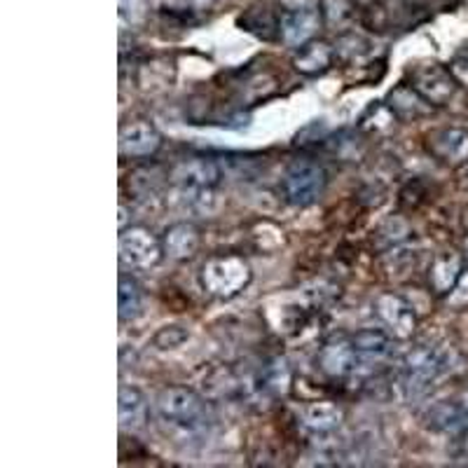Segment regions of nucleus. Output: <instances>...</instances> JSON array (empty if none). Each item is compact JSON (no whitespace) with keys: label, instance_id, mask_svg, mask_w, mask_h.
<instances>
[{"label":"nucleus","instance_id":"obj_10","mask_svg":"<svg viewBox=\"0 0 468 468\" xmlns=\"http://www.w3.org/2000/svg\"><path fill=\"white\" fill-rule=\"evenodd\" d=\"M321 28V15L319 10H286L282 16V27H279V36L283 37V43L288 48L298 49L307 45L309 40H314L316 33Z\"/></svg>","mask_w":468,"mask_h":468},{"label":"nucleus","instance_id":"obj_24","mask_svg":"<svg viewBox=\"0 0 468 468\" xmlns=\"http://www.w3.org/2000/svg\"><path fill=\"white\" fill-rule=\"evenodd\" d=\"M148 16V0H120V19L127 27H141Z\"/></svg>","mask_w":468,"mask_h":468},{"label":"nucleus","instance_id":"obj_9","mask_svg":"<svg viewBox=\"0 0 468 468\" xmlns=\"http://www.w3.org/2000/svg\"><path fill=\"white\" fill-rule=\"evenodd\" d=\"M160 133L148 120H133L120 129V153L124 157H150L160 148Z\"/></svg>","mask_w":468,"mask_h":468},{"label":"nucleus","instance_id":"obj_27","mask_svg":"<svg viewBox=\"0 0 468 468\" xmlns=\"http://www.w3.org/2000/svg\"><path fill=\"white\" fill-rule=\"evenodd\" d=\"M187 342V330L178 328V325H169V328L157 330V335H154V345L160 346V349H176V346H181Z\"/></svg>","mask_w":468,"mask_h":468},{"label":"nucleus","instance_id":"obj_33","mask_svg":"<svg viewBox=\"0 0 468 468\" xmlns=\"http://www.w3.org/2000/svg\"><path fill=\"white\" fill-rule=\"evenodd\" d=\"M354 3H358V5H375L379 0H354Z\"/></svg>","mask_w":468,"mask_h":468},{"label":"nucleus","instance_id":"obj_4","mask_svg":"<svg viewBox=\"0 0 468 468\" xmlns=\"http://www.w3.org/2000/svg\"><path fill=\"white\" fill-rule=\"evenodd\" d=\"M375 312L378 319L382 321L384 328L388 330V335L399 337V340H408L415 335L417 328V316L408 300L396 295V292H384L375 303Z\"/></svg>","mask_w":468,"mask_h":468},{"label":"nucleus","instance_id":"obj_26","mask_svg":"<svg viewBox=\"0 0 468 468\" xmlns=\"http://www.w3.org/2000/svg\"><path fill=\"white\" fill-rule=\"evenodd\" d=\"M265 379H267V387H270L274 394L277 396L286 394L288 387H291V373H288L286 363L283 361L271 363L270 370H267V375H265Z\"/></svg>","mask_w":468,"mask_h":468},{"label":"nucleus","instance_id":"obj_12","mask_svg":"<svg viewBox=\"0 0 468 468\" xmlns=\"http://www.w3.org/2000/svg\"><path fill=\"white\" fill-rule=\"evenodd\" d=\"M117 421L124 431H139L148 421V400L139 387L124 384L117 394Z\"/></svg>","mask_w":468,"mask_h":468},{"label":"nucleus","instance_id":"obj_5","mask_svg":"<svg viewBox=\"0 0 468 468\" xmlns=\"http://www.w3.org/2000/svg\"><path fill=\"white\" fill-rule=\"evenodd\" d=\"M169 207L190 218H207L220 208V195L213 187H181L169 190Z\"/></svg>","mask_w":468,"mask_h":468},{"label":"nucleus","instance_id":"obj_29","mask_svg":"<svg viewBox=\"0 0 468 468\" xmlns=\"http://www.w3.org/2000/svg\"><path fill=\"white\" fill-rule=\"evenodd\" d=\"M286 10H316L319 0H279Z\"/></svg>","mask_w":468,"mask_h":468},{"label":"nucleus","instance_id":"obj_13","mask_svg":"<svg viewBox=\"0 0 468 468\" xmlns=\"http://www.w3.org/2000/svg\"><path fill=\"white\" fill-rule=\"evenodd\" d=\"M199 244H202V234H199L197 225L192 223H176L166 228L162 234V250L171 261H186L197 253Z\"/></svg>","mask_w":468,"mask_h":468},{"label":"nucleus","instance_id":"obj_30","mask_svg":"<svg viewBox=\"0 0 468 468\" xmlns=\"http://www.w3.org/2000/svg\"><path fill=\"white\" fill-rule=\"evenodd\" d=\"M454 438H457L459 450H462V452H468V426H466V429H463L462 433H459V436H454Z\"/></svg>","mask_w":468,"mask_h":468},{"label":"nucleus","instance_id":"obj_7","mask_svg":"<svg viewBox=\"0 0 468 468\" xmlns=\"http://www.w3.org/2000/svg\"><path fill=\"white\" fill-rule=\"evenodd\" d=\"M160 412L174 424H192L202 417V400L187 387H166L160 394Z\"/></svg>","mask_w":468,"mask_h":468},{"label":"nucleus","instance_id":"obj_17","mask_svg":"<svg viewBox=\"0 0 468 468\" xmlns=\"http://www.w3.org/2000/svg\"><path fill=\"white\" fill-rule=\"evenodd\" d=\"M433 150L447 165L459 166L468 160V132L462 127L442 129L433 139Z\"/></svg>","mask_w":468,"mask_h":468},{"label":"nucleus","instance_id":"obj_23","mask_svg":"<svg viewBox=\"0 0 468 468\" xmlns=\"http://www.w3.org/2000/svg\"><path fill=\"white\" fill-rule=\"evenodd\" d=\"M351 3L354 0H321L324 19L330 28H342L351 16Z\"/></svg>","mask_w":468,"mask_h":468},{"label":"nucleus","instance_id":"obj_34","mask_svg":"<svg viewBox=\"0 0 468 468\" xmlns=\"http://www.w3.org/2000/svg\"><path fill=\"white\" fill-rule=\"evenodd\" d=\"M463 256H466L468 261V234H466V239H463Z\"/></svg>","mask_w":468,"mask_h":468},{"label":"nucleus","instance_id":"obj_32","mask_svg":"<svg viewBox=\"0 0 468 468\" xmlns=\"http://www.w3.org/2000/svg\"><path fill=\"white\" fill-rule=\"evenodd\" d=\"M459 403H462V408L466 410V415H468V388L463 391V396H462V400H459Z\"/></svg>","mask_w":468,"mask_h":468},{"label":"nucleus","instance_id":"obj_1","mask_svg":"<svg viewBox=\"0 0 468 468\" xmlns=\"http://www.w3.org/2000/svg\"><path fill=\"white\" fill-rule=\"evenodd\" d=\"M117 256L124 270L150 271L157 267L165 250H162V239H157L150 229L133 225V228L120 229Z\"/></svg>","mask_w":468,"mask_h":468},{"label":"nucleus","instance_id":"obj_2","mask_svg":"<svg viewBox=\"0 0 468 468\" xmlns=\"http://www.w3.org/2000/svg\"><path fill=\"white\" fill-rule=\"evenodd\" d=\"M283 195L295 207H309L321 197L325 187V174L312 157H298L283 171Z\"/></svg>","mask_w":468,"mask_h":468},{"label":"nucleus","instance_id":"obj_15","mask_svg":"<svg viewBox=\"0 0 468 468\" xmlns=\"http://www.w3.org/2000/svg\"><path fill=\"white\" fill-rule=\"evenodd\" d=\"M333 57H335V48L324 40H309L307 45L295 49V57H292V66L304 75H316L324 73L330 64H333Z\"/></svg>","mask_w":468,"mask_h":468},{"label":"nucleus","instance_id":"obj_25","mask_svg":"<svg viewBox=\"0 0 468 468\" xmlns=\"http://www.w3.org/2000/svg\"><path fill=\"white\" fill-rule=\"evenodd\" d=\"M367 49V40L366 37L356 36V33H345V36L337 40L335 45V54L342 58H354V57H363Z\"/></svg>","mask_w":468,"mask_h":468},{"label":"nucleus","instance_id":"obj_3","mask_svg":"<svg viewBox=\"0 0 468 468\" xmlns=\"http://www.w3.org/2000/svg\"><path fill=\"white\" fill-rule=\"evenodd\" d=\"M250 282V270L241 258H211L202 267V283L213 298H234Z\"/></svg>","mask_w":468,"mask_h":468},{"label":"nucleus","instance_id":"obj_11","mask_svg":"<svg viewBox=\"0 0 468 468\" xmlns=\"http://www.w3.org/2000/svg\"><path fill=\"white\" fill-rule=\"evenodd\" d=\"M319 366L328 378H346L358 366V354L354 340L333 337L319 351Z\"/></svg>","mask_w":468,"mask_h":468},{"label":"nucleus","instance_id":"obj_6","mask_svg":"<svg viewBox=\"0 0 468 468\" xmlns=\"http://www.w3.org/2000/svg\"><path fill=\"white\" fill-rule=\"evenodd\" d=\"M412 90L424 99L426 103H431L433 108L447 106L454 99V85L452 75L447 73L441 66H424L412 75Z\"/></svg>","mask_w":468,"mask_h":468},{"label":"nucleus","instance_id":"obj_19","mask_svg":"<svg viewBox=\"0 0 468 468\" xmlns=\"http://www.w3.org/2000/svg\"><path fill=\"white\" fill-rule=\"evenodd\" d=\"M300 420H303V426L309 431L330 433L342 424V410L340 405L330 403V400H319V403H309L303 410Z\"/></svg>","mask_w":468,"mask_h":468},{"label":"nucleus","instance_id":"obj_31","mask_svg":"<svg viewBox=\"0 0 468 468\" xmlns=\"http://www.w3.org/2000/svg\"><path fill=\"white\" fill-rule=\"evenodd\" d=\"M216 0H190L192 7H197V10H207V7H211Z\"/></svg>","mask_w":468,"mask_h":468},{"label":"nucleus","instance_id":"obj_18","mask_svg":"<svg viewBox=\"0 0 468 468\" xmlns=\"http://www.w3.org/2000/svg\"><path fill=\"white\" fill-rule=\"evenodd\" d=\"M351 340H354V346H356L358 361L382 363L384 358L391 354V337H388V330H358Z\"/></svg>","mask_w":468,"mask_h":468},{"label":"nucleus","instance_id":"obj_21","mask_svg":"<svg viewBox=\"0 0 468 468\" xmlns=\"http://www.w3.org/2000/svg\"><path fill=\"white\" fill-rule=\"evenodd\" d=\"M412 237V225L403 216H388L382 223L378 225V232H375V239L384 249H396V246H403L405 241Z\"/></svg>","mask_w":468,"mask_h":468},{"label":"nucleus","instance_id":"obj_20","mask_svg":"<svg viewBox=\"0 0 468 468\" xmlns=\"http://www.w3.org/2000/svg\"><path fill=\"white\" fill-rule=\"evenodd\" d=\"M387 108L400 120H417L431 115V103H426L412 87H399L388 94Z\"/></svg>","mask_w":468,"mask_h":468},{"label":"nucleus","instance_id":"obj_16","mask_svg":"<svg viewBox=\"0 0 468 468\" xmlns=\"http://www.w3.org/2000/svg\"><path fill=\"white\" fill-rule=\"evenodd\" d=\"M463 271V261L457 250H445L433 261L431 271H429V282L436 295H447L452 291V286L457 283V279L462 277Z\"/></svg>","mask_w":468,"mask_h":468},{"label":"nucleus","instance_id":"obj_8","mask_svg":"<svg viewBox=\"0 0 468 468\" xmlns=\"http://www.w3.org/2000/svg\"><path fill=\"white\" fill-rule=\"evenodd\" d=\"M169 181L181 187H213L220 181V166L211 157H186L171 169Z\"/></svg>","mask_w":468,"mask_h":468},{"label":"nucleus","instance_id":"obj_14","mask_svg":"<svg viewBox=\"0 0 468 468\" xmlns=\"http://www.w3.org/2000/svg\"><path fill=\"white\" fill-rule=\"evenodd\" d=\"M429 429L436 433H445V436H459L468 426V415L466 410L462 408V403H452V400H442L436 403L429 410Z\"/></svg>","mask_w":468,"mask_h":468},{"label":"nucleus","instance_id":"obj_28","mask_svg":"<svg viewBox=\"0 0 468 468\" xmlns=\"http://www.w3.org/2000/svg\"><path fill=\"white\" fill-rule=\"evenodd\" d=\"M447 304L450 307H468V270L462 271V277L452 286V291L447 292Z\"/></svg>","mask_w":468,"mask_h":468},{"label":"nucleus","instance_id":"obj_22","mask_svg":"<svg viewBox=\"0 0 468 468\" xmlns=\"http://www.w3.org/2000/svg\"><path fill=\"white\" fill-rule=\"evenodd\" d=\"M141 304H144V291L133 279L122 277L120 279V286H117V312H120V319L129 321L139 314Z\"/></svg>","mask_w":468,"mask_h":468}]
</instances>
